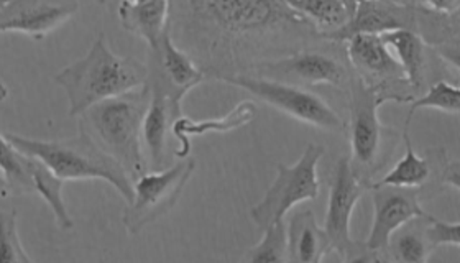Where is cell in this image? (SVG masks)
I'll return each instance as SVG.
<instances>
[{
	"label": "cell",
	"mask_w": 460,
	"mask_h": 263,
	"mask_svg": "<svg viewBox=\"0 0 460 263\" xmlns=\"http://www.w3.org/2000/svg\"><path fill=\"white\" fill-rule=\"evenodd\" d=\"M148 66L135 58L119 57L101 33L83 58L61 69L55 83L66 92L69 116L79 118L106 99L144 88Z\"/></svg>",
	"instance_id": "6da1fadb"
},
{
	"label": "cell",
	"mask_w": 460,
	"mask_h": 263,
	"mask_svg": "<svg viewBox=\"0 0 460 263\" xmlns=\"http://www.w3.org/2000/svg\"><path fill=\"white\" fill-rule=\"evenodd\" d=\"M150 102V88L135 89L106 99L79 116V130L112 156L132 183L148 171L142 142V124Z\"/></svg>",
	"instance_id": "7a4b0ae2"
},
{
	"label": "cell",
	"mask_w": 460,
	"mask_h": 263,
	"mask_svg": "<svg viewBox=\"0 0 460 263\" xmlns=\"http://www.w3.org/2000/svg\"><path fill=\"white\" fill-rule=\"evenodd\" d=\"M184 19L234 39L314 30L285 0H172L170 22Z\"/></svg>",
	"instance_id": "3957f363"
},
{
	"label": "cell",
	"mask_w": 460,
	"mask_h": 263,
	"mask_svg": "<svg viewBox=\"0 0 460 263\" xmlns=\"http://www.w3.org/2000/svg\"><path fill=\"white\" fill-rule=\"evenodd\" d=\"M5 136L23 155L37 158L63 181L102 180L114 186L125 203L132 199L134 183L130 176L84 134L65 140H39L12 132Z\"/></svg>",
	"instance_id": "277c9868"
},
{
	"label": "cell",
	"mask_w": 460,
	"mask_h": 263,
	"mask_svg": "<svg viewBox=\"0 0 460 263\" xmlns=\"http://www.w3.org/2000/svg\"><path fill=\"white\" fill-rule=\"evenodd\" d=\"M350 84V122L349 138L352 156L350 165L355 175L370 186L374 178L394 152L396 134L385 128L378 118V109L385 102H398L394 96L382 88L368 86L364 79L355 75Z\"/></svg>",
	"instance_id": "5b68a950"
},
{
	"label": "cell",
	"mask_w": 460,
	"mask_h": 263,
	"mask_svg": "<svg viewBox=\"0 0 460 263\" xmlns=\"http://www.w3.org/2000/svg\"><path fill=\"white\" fill-rule=\"evenodd\" d=\"M324 153V146L311 142L295 165L279 163L275 181L259 205L250 209V219L253 224L263 231L270 224L285 219L295 206L316 199L321 191L317 165Z\"/></svg>",
	"instance_id": "8992f818"
},
{
	"label": "cell",
	"mask_w": 460,
	"mask_h": 263,
	"mask_svg": "<svg viewBox=\"0 0 460 263\" xmlns=\"http://www.w3.org/2000/svg\"><path fill=\"white\" fill-rule=\"evenodd\" d=\"M221 81L234 88L247 91L253 98L259 99L260 102L277 109L297 122L332 134H341L347 127L344 120L324 99L313 94L311 91L297 88L293 83L250 75L221 76Z\"/></svg>",
	"instance_id": "52a82bcc"
},
{
	"label": "cell",
	"mask_w": 460,
	"mask_h": 263,
	"mask_svg": "<svg viewBox=\"0 0 460 263\" xmlns=\"http://www.w3.org/2000/svg\"><path fill=\"white\" fill-rule=\"evenodd\" d=\"M368 185L355 175L350 158L341 156L337 160L336 170L331 183L329 201H327L324 232H326L331 252H336L344 262H380L386 260L376 252L367 249L365 242L354 241L350 235V219L355 206L360 201Z\"/></svg>",
	"instance_id": "ba28073f"
},
{
	"label": "cell",
	"mask_w": 460,
	"mask_h": 263,
	"mask_svg": "<svg viewBox=\"0 0 460 263\" xmlns=\"http://www.w3.org/2000/svg\"><path fill=\"white\" fill-rule=\"evenodd\" d=\"M196 160L188 156L176 165L158 171H146L134 181V195L127 203L122 223L128 234L142 232L178 203L182 189L194 173Z\"/></svg>",
	"instance_id": "9c48e42d"
},
{
	"label": "cell",
	"mask_w": 460,
	"mask_h": 263,
	"mask_svg": "<svg viewBox=\"0 0 460 263\" xmlns=\"http://www.w3.org/2000/svg\"><path fill=\"white\" fill-rule=\"evenodd\" d=\"M374 199V224L365 245L368 250L382 255L386 252L392 235L416 219H424L429 213L420 203L421 189L370 183Z\"/></svg>",
	"instance_id": "30bf717a"
},
{
	"label": "cell",
	"mask_w": 460,
	"mask_h": 263,
	"mask_svg": "<svg viewBox=\"0 0 460 263\" xmlns=\"http://www.w3.org/2000/svg\"><path fill=\"white\" fill-rule=\"evenodd\" d=\"M347 41V57L355 68V75L364 79L368 86L382 88L396 98L398 104H410L414 96L404 94L396 86L406 84V78L400 63L392 51L386 48L380 35L358 33ZM410 88V86H408Z\"/></svg>",
	"instance_id": "8fae6325"
},
{
	"label": "cell",
	"mask_w": 460,
	"mask_h": 263,
	"mask_svg": "<svg viewBox=\"0 0 460 263\" xmlns=\"http://www.w3.org/2000/svg\"><path fill=\"white\" fill-rule=\"evenodd\" d=\"M146 84L162 89L176 104H182L186 94L204 83L206 75L172 39L170 29L164 31L158 45L150 49Z\"/></svg>",
	"instance_id": "7c38bea8"
},
{
	"label": "cell",
	"mask_w": 460,
	"mask_h": 263,
	"mask_svg": "<svg viewBox=\"0 0 460 263\" xmlns=\"http://www.w3.org/2000/svg\"><path fill=\"white\" fill-rule=\"evenodd\" d=\"M79 10V0H10L0 10V33L43 39Z\"/></svg>",
	"instance_id": "4fadbf2b"
},
{
	"label": "cell",
	"mask_w": 460,
	"mask_h": 263,
	"mask_svg": "<svg viewBox=\"0 0 460 263\" xmlns=\"http://www.w3.org/2000/svg\"><path fill=\"white\" fill-rule=\"evenodd\" d=\"M257 76L309 86H345L350 78L341 61L321 51H297L287 58L255 65Z\"/></svg>",
	"instance_id": "5bb4252c"
},
{
	"label": "cell",
	"mask_w": 460,
	"mask_h": 263,
	"mask_svg": "<svg viewBox=\"0 0 460 263\" xmlns=\"http://www.w3.org/2000/svg\"><path fill=\"white\" fill-rule=\"evenodd\" d=\"M418 29V7L416 4H402L394 0H357L354 15L344 29L339 30L327 39H345L367 33L382 35L394 30Z\"/></svg>",
	"instance_id": "9a60e30c"
},
{
	"label": "cell",
	"mask_w": 460,
	"mask_h": 263,
	"mask_svg": "<svg viewBox=\"0 0 460 263\" xmlns=\"http://www.w3.org/2000/svg\"><path fill=\"white\" fill-rule=\"evenodd\" d=\"M150 102L142 124V142L146 148L148 171L164 170L166 165L168 136H172L174 118L181 116V104H176L164 91L150 86Z\"/></svg>",
	"instance_id": "2e32d148"
},
{
	"label": "cell",
	"mask_w": 460,
	"mask_h": 263,
	"mask_svg": "<svg viewBox=\"0 0 460 263\" xmlns=\"http://www.w3.org/2000/svg\"><path fill=\"white\" fill-rule=\"evenodd\" d=\"M402 142L406 153L400 158V162L380 180L375 181L376 185L400 186V188H418L431 185L434 176L439 183L442 166L449 160L444 148L428 150V156L418 155L412 148L410 128L402 130ZM374 183V181H372Z\"/></svg>",
	"instance_id": "e0dca14e"
},
{
	"label": "cell",
	"mask_w": 460,
	"mask_h": 263,
	"mask_svg": "<svg viewBox=\"0 0 460 263\" xmlns=\"http://www.w3.org/2000/svg\"><path fill=\"white\" fill-rule=\"evenodd\" d=\"M259 114V109L252 101H242L234 109H230L226 116L221 118H194L180 116L174 118L172 127V136L180 142V148L174 152V155L188 158L191 153V136H206V134H229L234 130L245 127L250 122H253Z\"/></svg>",
	"instance_id": "ac0fdd59"
},
{
	"label": "cell",
	"mask_w": 460,
	"mask_h": 263,
	"mask_svg": "<svg viewBox=\"0 0 460 263\" xmlns=\"http://www.w3.org/2000/svg\"><path fill=\"white\" fill-rule=\"evenodd\" d=\"M172 0H150L144 4H119V22L135 37L144 39L152 49L158 45L164 31L170 25Z\"/></svg>",
	"instance_id": "d6986e66"
},
{
	"label": "cell",
	"mask_w": 460,
	"mask_h": 263,
	"mask_svg": "<svg viewBox=\"0 0 460 263\" xmlns=\"http://www.w3.org/2000/svg\"><path fill=\"white\" fill-rule=\"evenodd\" d=\"M331 252L323 227L313 211H299L288 224V262L319 263Z\"/></svg>",
	"instance_id": "ffe728a7"
},
{
	"label": "cell",
	"mask_w": 460,
	"mask_h": 263,
	"mask_svg": "<svg viewBox=\"0 0 460 263\" xmlns=\"http://www.w3.org/2000/svg\"><path fill=\"white\" fill-rule=\"evenodd\" d=\"M380 39L400 63L411 91H420L426 79V43L411 30H394L382 33Z\"/></svg>",
	"instance_id": "44dd1931"
},
{
	"label": "cell",
	"mask_w": 460,
	"mask_h": 263,
	"mask_svg": "<svg viewBox=\"0 0 460 263\" xmlns=\"http://www.w3.org/2000/svg\"><path fill=\"white\" fill-rule=\"evenodd\" d=\"M299 17L306 20L319 37L329 39L344 29L352 19V12L344 0H285Z\"/></svg>",
	"instance_id": "7402d4cb"
},
{
	"label": "cell",
	"mask_w": 460,
	"mask_h": 263,
	"mask_svg": "<svg viewBox=\"0 0 460 263\" xmlns=\"http://www.w3.org/2000/svg\"><path fill=\"white\" fill-rule=\"evenodd\" d=\"M27 156V155H25ZM27 166H29L30 176L35 193L41 196V199L49 206L51 213L57 219V224L61 229H71L75 223L67 213L65 199H63V186L66 181L58 178L49 166L43 165L37 158L27 156Z\"/></svg>",
	"instance_id": "603a6c76"
},
{
	"label": "cell",
	"mask_w": 460,
	"mask_h": 263,
	"mask_svg": "<svg viewBox=\"0 0 460 263\" xmlns=\"http://www.w3.org/2000/svg\"><path fill=\"white\" fill-rule=\"evenodd\" d=\"M386 252H390V259L396 262L426 263L432 249L424 237L422 227L412 224L408 227V224H404L392 235Z\"/></svg>",
	"instance_id": "cb8c5ba5"
},
{
	"label": "cell",
	"mask_w": 460,
	"mask_h": 263,
	"mask_svg": "<svg viewBox=\"0 0 460 263\" xmlns=\"http://www.w3.org/2000/svg\"><path fill=\"white\" fill-rule=\"evenodd\" d=\"M0 171L5 176L10 191L22 195L35 193L27 166V156L10 144L5 134H0Z\"/></svg>",
	"instance_id": "d4e9b609"
},
{
	"label": "cell",
	"mask_w": 460,
	"mask_h": 263,
	"mask_svg": "<svg viewBox=\"0 0 460 263\" xmlns=\"http://www.w3.org/2000/svg\"><path fill=\"white\" fill-rule=\"evenodd\" d=\"M421 109H436L441 112H447L457 116L460 112V89L457 84H451L447 81H438L428 89V92L421 98H414L410 102V110L406 116L404 128H410L412 118Z\"/></svg>",
	"instance_id": "484cf974"
},
{
	"label": "cell",
	"mask_w": 460,
	"mask_h": 263,
	"mask_svg": "<svg viewBox=\"0 0 460 263\" xmlns=\"http://www.w3.org/2000/svg\"><path fill=\"white\" fill-rule=\"evenodd\" d=\"M263 239L247 250L245 262H288V224L285 219L277 221L263 229Z\"/></svg>",
	"instance_id": "4316f807"
},
{
	"label": "cell",
	"mask_w": 460,
	"mask_h": 263,
	"mask_svg": "<svg viewBox=\"0 0 460 263\" xmlns=\"http://www.w3.org/2000/svg\"><path fill=\"white\" fill-rule=\"evenodd\" d=\"M0 263H33L20 242L15 209L0 207Z\"/></svg>",
	"instance_id": "83f0119b"
},
{
	"label": "cell",
	"mask_w": 460,
	"mask_h": 263,
	"mask_svg": "<svg viewBox=\"0 0 460 263\" xmlns=\"http://www.w3.org/2000/svg\"><path fill=\"white\" fill-rule=\"evenodd\" d=\"M424 237L428 244L431 245L432 250L439 249L444 245H452V247H460V223H446L434 215H429L424 219Z\"/></svg>",
	"instance_id": "f1b7e54d"
},
{
	"label": "cell",
	"mask_w": 460,
	"mask_h": 263,
	"mask_svg": "<svg viewBox=\"0 0 460 263\" xmlns=\"http://www.w3.org/2000/svg\"><path fill=\"white\" fill-rule=\"evenodd\" d=\"M416 5L444 15H454L459 13L460 0H416Z\"/></svg>",
	"instance_id": "f546056e"
},
{
	"label": "cell",
	"mask_w": 460,
	"mask_h": 263,
	"mask_svg": "<svg viewBox=\"0 0 460 263\" xmlns=\"http://www.w3.org/2000/svg\"><path fill=\"white\" fill-rule=\"evenodd\" d=\"M439 185L452 186L456 191L460 189V163L457 160H447L442 166Z\"/></svg>",
	"instance_id": "4dcf8cb0"
},
{
	"label": "cell",
	"mask_w": 460,
	"mask_h": 263,
	"mask_svg": "<svg viewBox=\"0 0 460 263\" xmlns=\"http://www.w3.org/2000/svg\"><path fill=\"white\" fill-rule=\"evenodd\" d=\"M9 195V183H7V180H5V176H4V173L0 171V196H2V197H7V196Z\"/></svg>",
	"instance_id": "1f68e13d"
},
{
	"label": "cell",
	"mask_w": 460,
	"mask_h": 263,
	"mask_svg": "<svg viewBox=\"0 0 460 263\" xmlns=\"http://www.w3.org/2000/svg\"><path fill=\"white\" fill-rule=\"evenodd\" d=\"M7 98H9V89L0 81V102H4Z\"/></svg>",
	"instance_id": "d6a6232c"
},
{
	"label": "cell",
	"mask_w": 460,
	"mask_h": 263,
	"mask_svg": "<svg viewBox=\"0 0 460 263\" xmlns=\"http://www.w3.org/2000/svg\"><path fill=\"white\" fill-rule=\"evenodd\" d=\"M345 4H347V7L350 9L352 12V15H354L355 5H357V2H352V0H344Z\"/></svg>",
	"instance_id": "836d02e7"
},
{
	"label": "cell",
	"mask_w": 460,
	"mask_h": 263,
	"mask_svg": "<svg viewBox=\"0 0 460 263\" xmlns=\"http://www.w3.org/2000/svg\"><path fill=\"white\" fill-rule=\"evenodd\" d=\"M125 4H130V5H135V4H144V2H150V0H122Z\"/></svg>",
	"instance_id": "e575fe53"
},
{
	"label": "cell",
	"mask_w": 460,
	"mask_h": 263,
	"mask_svg": "<svg viewBox=\"0 0 460 263\" xmlns=\"http://www.w3.org/2000/svg\"><path fill=\"white\" fill-rule=\"evenodd\" d=\"M10 0H0V10L4 9L7 4H9Z\"/></svg>",
	"instance_id": "d590c367"
},
{
	"label": "cell",
	"mask_w": 460,
	"mask_h": 263,
	"mask_svg": "<svg viewBox=\"0 0 460 263\" xmlns=\"http://www.w3.org/2000/svg\"><path fill=\"white\" fill-rule=\"evenodd\" d=\"M394 2H402V4H412L411 0H394Z\"/></svg>",
	"instance_id": "8d00e7d4"
},
{
	"label": "cell",
	"mask_w": 460,
	"mask_h": 263,
	"mask_svg": "<svg viewBox=\"0 0 460 263\" xmlns=\"http://www.w3.org/2000/svg\"><path fill=\"white\" fill-rule=\"evenodd\" d=\"M97 2H99V4H101V5H104V4H107V2H109V0H97Z\"/></svg>",
	"instance_id": "74e56055"
},
{
	"label": "cell",
	"mask_w": 460,
	"mask_h": 263,
	"mask_svg": "<svg viewBox=\"0 0 460 263\" xmlns=\"http://www.w3.org/2000/svg\"><path fill=\"white\" fill-rule=\"evenodd\" d=\"M352 2H357V0H352Z\"/></svg>",
	"instance_id": "f35d334b"
}]
</instances>
